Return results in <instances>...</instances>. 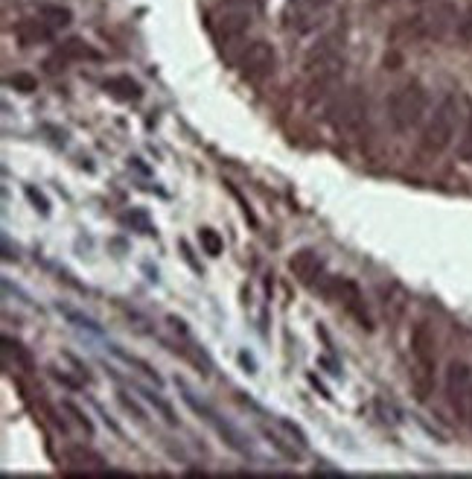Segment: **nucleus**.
I'll return each mask as SVG.
<instances>
[{"label": "nucleus", "instance_id": "1", "mask_svg": "<svg viewBox=\"0 0 472 479\" xmlns=\"http://www.w3.org/2000/svg\"><path fill=\"white\" fill-rule=\"evenodd\" d=\"M458 123H460V103L455 94H449L440 99V106L431 112L429 123L423 129V137H420V146H423V153L429 155H440L446 153L452 137L458 132Z\"/></svg>", "mask_w": 472, "mask_h": 479}, {"label": "nucleus", "instance_id": "2", "mask_svg": "<svg viewBox=\"0 0 472 479\" xmlns=\"http://www.w3.org/2000/svg\"><path fill=\"white\" fill-rule=\"evenodd\" d=\"M426 112H429V91L420 82H406L388 103L391 126H394L399 135H408L411 129L423 123Z\"/></svg>", "mask_w": 472, "mask_h": 479}, {"label": "nucleus", "instance_id": "3", "mask_svg": "<svg viewBox=\"0 0 472 479\" xmlns=\"http://www.w3.org/2000/svg\"><path fill=\"white\" fill-rule=\"evenodd\" d=\"M458 21V12L452 4H435L423 9L420 15L408 18V21L397 29V35H408L414 38V42H437V38H444L452 27Z\"/></svg>", "mask_w": 472, "mask_h": 479}, {"label": "nucleus", "instance_id": "4", "mask_svg": "<svg viewBox=\"0 0 472 479\" xmlns=\"http://www.w3.org/2000/svg\"><path fill=\"white\" fill-rule=\"evenodd\" d=\"M318 293L329 298V302L341 304L344 310L356 318V322L365 327V331H370L374 327V322H370V313H368V304H365V295H361V289L356 281H350V278L338 275V278H327L318 284Z\"/></svg>", "mask_w": 472, "mask_h": 479}, {"label": "nucleus", "instance_id": "5", "mask_svg": "<svg viewBox=\"0 0 472 479\" xmlns=\"http://www.w3.org/2000/svg\"><path fill=\"white\" fill-rule=\"evenodd\" d=\"M254 9L257 0H222L213 12V33L219 42L228 44L243 38V33L251 27V18H254Z\"/></svg>", "mask_w": 472, "mask_h": 479}, {"label": "nucleus", "instance_id": "6", "mask_svg": "<svg viewBox=\"0 0 472 479\" xmlns=\"http://www.w3.org/2000/svg\"><path fill=\"white\" fill-rule=\"evenodd\" d=\"M329 120L338 132L359 135L368 123V97L361 94V88H347L333 97V106H329Z\"/></svg>", "mask_w": 472, "mask_h": 479}, {"label": "nucleus", "instance_id": "7", "mask_svg": "<svg viewBox=\"0 0 472 479\" xmlns=\"http://www.w3.org/2000/svg\"><path fill=\"white\" fill-rule=\"evenodd\" d=\"M411 354H414L420 372V397H429V389L435 383V372H437V339L426 322H420L411 331Z\"/></svg>", "mask_w": 472, "mask_h": 479}, {"label": "nucleus", "instance_id": "8", "mask_svg": "<svg viewBox=\"0 0 472 479\" xmlns=\"http://www.w3.org/2000/svg\"><path fill=\"white\" fill-rule=\"evenodd\" d=\"M446 401L460 421H469L472 409V368L467 363H449L446 368Z\"/></svg>", "mask_w": 472, "mask_h": 479}, {"label": "nucleus", "instance_id": "9", "mask_svg": "<svg viewBox=\"0 0 472 479\" xmlns=\"http://www.w3.org/2000/svg\"><path fill=\"white\" fill-rule=\"evenodd\" d=\"M277 71V53L268 42H254L243 50L239 56V74H243L248 82H263L271 74Z\"/></svg>", "mask_w": 472, "mask_h": 479}, {"label": "nucleus", "instance_id": "10", "mask_svg": "<svg viewBox=\"0 0 472 479\" xmlns=\"http://www.w3.org/2000/svg\"><path fill=\"white\" fill-rule=\"evenodd\" d=\"M333 0H286V24L295 27V33H309L321 24V18Z\"/></svg>", "mask_w": 472, "mask_h": 479}, {"label": "nucleus", "instance_id": "11", "mask_svg": "<svg viewBox=\"0 0 472 479\" xmlns=\"http://www.w3.org/2000/svg\"><path fill=\"white\" fill-rule=\"evenodd\" d=\"M178 389H181V392H184V401H187V406L193 409V412H198V415H202L205 421H207L210 427H213V430H216L219 436H222L230 447H234L236 453H248V444L243 442V436H239V433L234 430V427L228 424V421H222V418H219V412H216V409H210L207 404H198V401H196V395L190 392V389H187L184 383H181V381H178Z\"/></svg>", "mask_w": 472, "mask_h": 479}, {"label": "nucleus", "instance_id": "12", "mask_svg": "<svg viewBox=\"0 0 472 479\" xmlns=\"http://www.w3.org/2000/svg\"><path fill=\"white\" fill-rule=\"evenodd\" d=\"M289 269L304 287H318L324 281V257L315 248H298L292 261H289Z\"/></svg>", "mask_w": 472, "mask_h": 479}, {"label": "nucleus", "instance_id": "13", "mask_svg": "<svg viewBox=\"0 0 472 479\" xmlns=\"http://www.w3.org/2000/svg\"><path fill=\"white\" fill-rule=\"evenodd\" d=\"M65 465H70V476L74 474H112V471H105V459L99 456V453H94V451H88V447H79V444H74V447H67V453H65Z\"/></svg>", "mask_w": 472, "mask_h": 479}, {"label": "nucleus", "instance_id": "14", "mask_svg": "<svg viewBox=\"0 0 472 479\" xmlns=\"http://www.w3.org/2000/svg\"><path fill=\"white\" fill-rule=\"evenodd\" d=\"M15 38L21 42V47H33V44H44L53 38L56 29L50 27L47 21H42V18H24V21L15 24Z\"/></svg>", "mask_w": 472, "mask_h": 479}, {"label": "nucleus", "instance_id": "15", "mask_svg": "<svg viewBox=\"0 0 472 479\" xmlns=\"http://www.w3.org/2000/svg\"><path fill=\"white\" fill-rule=\"evenodd\" d=\"M103 88L114 99H123V103H137V99H143V88H140V82H135L132 76H112V79H105Z\"/></svg>", "mask_w": 472, "mask_h": 479}, {"label": "nucleus", "instance_id": "16", "mask_svg": "<svg viewBox=\"0 0 472 479\" xmlns=\"http://www.w3.org/2000/svg\"><path fill=\"white\" fill-rule=\"evenodd\" d=\"M58 56L65 59V62H97L99 53L94 47H90L88 42H82V38H67V42H62V47H58Z\"/></svg>", "mask_w": 472, "mask_h": 479}, {"label": "nucleus", "instance_id": "17", "mask_svg": "<svg viewBox=\"0 0 472 479\" xmlns=\"http://www.w3.org/2000/svg\"><path fill=\"white\" fill-rule=\"evenodd\" d=\"M38 18L47 21L53 29H65L70 21H74V12H70V9L62 6V4H42V6H38Z\"/></svg>", "mask_w": 472, "mask_h": 479}, {"label": "nucleus", "instance_id": "18", "mask_svg": "<svg viewBox=\"0 0 472 479\" xmlns=\"http://www.w3.org/2000/svg\"><path fill=\"white\" fill-rule=\"evenodd\" d=\"M198 240H202V248L210 257L222 255L225 243H222V237H219V232H213V228H202V232H198Z\"/></svg>", "mask_w": 472, "mask_h": 479}, {"label": "nucleus", "instance_id": "19", "mask_svg": "<svg viewBox=\"0 0 472 479\" xmlns=\"http://www.w3.org/2000/svg\"><path fill=\"white\" fill-rule=\"evenodd\" d=\"M6 82H9V88H15V91H21V94L38 91V79L33 74H15V76H9Z\"/></svg>", "mask_w": 472, "mask_h": 479}, {"label": "nucleus", "instance_id": "20", "mask_svg": "<svg viewBox=\"0 0 472 479\" xmlns=\"http://www.w3.org/2000/svg\"><path fill=\"white\" fill-rule=\"evenodd\" d=\"M458 155H460V161L472 164V108H469V114H467L464 137H460V144H458Z\"/></svg>", "mask_w": 472, "mask_h": 479}, {"label": "nucleus", "instance_id": "21", "mask_svg": "<svg viewBox=\"0 0 472 479\" xmlns=\"http://www.w3.org/2000/svg\"><path fill=\"white\" fill-rule=\"evenodd\" d=\"M140 395H143L146 401L152 404V406L158 409V412L166 418V424H178V418H175V412H173V406H169L166 401H160V397H158L155 392H146V389H140Z\"/></svg>", "mask_w": 472, "mask_h": 479}, {"label": "nucleus", "instance_id": "22", "mask_svg": "<svg viewBox=\"0 0 472 479\" xmlns=\"http://www.w3.org/2000/svg\"><path fill=\"white\" fill-rule=\"evenodd\" d=\"M4 345H6V354H15V359L21 363L24 368H33V357H29V351H24V345L21 342H15V339H4Z\"/></svg>", "mask_w": 472, "mask_h": 479}, {"label": "nucleus", "instance_id": "23", "mask_svg": "<svg viewBox=\"0 0 472 479\" xmlns=\"http://www.w3.org/2000/svg\"><path fill=\"white\" fill-rule=\"evenodd\" d=\"M65 409H67L70 415L76 418V424H79V427H85V433H88V436L94 433V424H90V418H88V415H85L82 409H79L76 404H65Z\"/></svg>", "mask_w": 472, "mask_h": 479}, {"label": "nucleus", "instance_id": "24", "mask_svg": "<svg viewBox=\"0 0 472 479\" xmlns=\"http://www.w3.org/2000/svg\"><path fill=\"white\" fill-rule=\"evenodd\" d=\"M458 35L464 38V42H472V9L464 18H458Z\"/></svg>", "mask_w": 472, "mask_h": 479}, {"label": "nucleus", "instance_id": "25", "mask_svg": "<svg viewBox=\"0 0 472 479\" xmlns=\"http://www.w3.org/2000/svg\"><path fill=\"white\" fill-rule=\"evenodd\" d=\"M27 196H29V202H33V205L38 208V211H42V214H50V205H47V199H44L42 193H38L35 187H27Z\"/></svg>", "mask_w": 472, "mask_h": 479}, {"label": "nucleus", "instance_id": "26", "mask_svg": "<svg viewBox=\"0 0 472 479\" xmlns=\"http://www.w3.org/2000/svg\"><path fill=\"white\" fill-rule=\"evenodd\" d=\"M58 310H62V307H58ZM67 318H70V322H76L79 327H88V331H99V327L94 325V322H90V318H82V316H79V313H74V310H62Z\"/></svg>", "mask_w": 472, "mask_h": 479}, {"label": "nucleus", "instance_id": "27", "mask_svg": "<svg viewBox=\"0 0 472 479\" xmlns=\"http://www.w3.org/2000/svg\"><path fill=\"white\" fill-rule=\"evenodd\" d=\"M128 223H137L140 228H143V234H155V228L146 223V216H143V214H128Z\"/></svg>", "mask_w": 472, "mask_h": 479}, {"label": "nucleus", "instance_id": "28", "mask_svg": "<svg viewBox=\"0 0 472 479\" xmlns=\"http://www.w3.org/2000/svg\"><path fill=\"white\" fill-rule=\"evenodd\" d=\"M53 377L58 383H65V386H70V389H82V383H76L74 377H67V374H62V372H53Z\"/></svg>", "mask_w": 472, "mask_h": 479}, {"label": "nucleus", "instance_id": "29", "mask_svg": "<svg viewBox=\"0 0 472 479\" xmlns=\"http://www.w3.org/2000/svg\"><path fill=\"white\" fill-rule=\"evenodd\" d=\"M414 4H429V0H414Z\"/></svg>", "mask_w": 472, "mask_h": 479}, {"label": "nucleus", "instance_id": "30", "mask_svg": "<svg viewBox=\"0 0 472 479\" xmlns=\"http://www.w3.org/2000/svg\"><path fill=\"white\" fill-rule=\"evenodd\" d=\"M376 4H388V0H376Z\"/></svg>", "mask_w": 472, "mask_h": 479}, {"label": "nucleus", "instance_id": "31", "mask_svg": "<svg viewBox=\"0 0 472 479\" xmlns=\"http://www.w3.org/2000/svg\"><path fill=\"white\" fill-rule=\"evenodd\" d=\"M469 424H472V409H469Z\"/></svg>", "mask_w": 472, "mask_h": 479}]
</instances>
